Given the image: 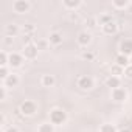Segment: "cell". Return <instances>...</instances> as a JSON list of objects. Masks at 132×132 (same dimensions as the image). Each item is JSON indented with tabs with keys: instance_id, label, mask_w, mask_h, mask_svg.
<instances>
[{
	"instance_id": "28",
	"label": "cell",
	"mask_w": 132,
	"mask_h": 132,
	"mask_svg": "<svg viewBox=\"0 0 132 132\" xmlns=\"http://www.w3.org/2000/svg\"><path fill=\"white\" fill-rule=\"evenodd\" d=\"M96 23H98V20H96V19H93V17H89V19L86 20V25H87L89 28H95V27H96Z\"/></svg>"
},
{
	"instance_id": "3",
	"label": "cell",
	"mask_w": 132,
	"mask_h": 132,
	"mask_svg": "<svg viewBox=\"0 0 132 132\" xmlns=\"http://www.w3.org/2000/svg\"><path fill=\"white\" fill-rule=\"evenodd\" d=\"M13 10L17 14H25L30 11V2H27V0H16L13 3Z\"/></svg>"
},
{
	"instance_id": "24",
	"label": "cell",
	"mask_w": 132,
	"mask_h": 132,
	"mask_svg": "<svg viewBox=\"0 0 132 132\" xmlns=\"http://www.w3.org/2000/svg\"><path fill=\"white\" fill-rule=\"evenodd\" d=\"M34 25H31V23H27L25 27H23V36H33V33H34Z\"/></svg>"
},
{
	"instance_id": "6",
	"label": "cell",
	"mask_w": 132,
	"mask_h": 132,
	"mask_svg": "<svg viewBox=\"0 0 132 132\" xmlns=\"http://www.w3.org/2000/svg\"><path fill=\"white\" fill-rule=\"evenodd\" d=\"M78 87L82 89V90H90V89H93V79L87 75L79 76L78 78Z\"/></svg>"
},
{
	"instance_id": "29",
	"label": "cell",
	"mask_w": 132,
	"mask_h": 132,
	"mask_svg": "<svg viewBox=\"0 0 132 132\" xmlns=\"http://www.w3.org/2000/svg\"><path fill=\"white\" fill-rule=\"evenodd\" d=\"M124 76L129 78V79H132V65H127V67L124 69Z\"/></svg>"
},
{
	"instance_id": "26",
	"label": "cell",
	"mask_w": 132,
	"mask_h": 132,
	"mask_svg": "<svg viewBox=\"0 0 132 132\" xmlns=\"http://www.w3.org/2000/svg\"><path fill=\"white\" fill-rule=\"evenodd\" d=\"M50 42L48 40H44V39H39V40H36V47L39 48V50H44V48H47V45H48Z\"/></svg>"
},
{
	"instance_id": "11",
	"label": "cell",
	"mask_w": 132,
	"mask_h": 132,
	"mask_svg": "<svg viewBox=\"0 0 132 132\" xmlns=\"http://www.w3.org/2000/svg\"><path fill=\"white\" fill-rule=\"evenodd\" d=\"M106 86H107V87H110L112 90H113V89H118V87L121 86V79H120L118 76L110 75V76L106 79Z\"/></svg>"
},
{
	"instance_id": "2",
	"label": "cell",
	"mask_w": 132,
	"mask_h": 132,
	"mask_svg": "<svg viewBox=\"0 0 132 132\" xmlns=\"http://www.w3.org/2000/svg\"><path fill=\"white\" fill-rule=\"evenodd\" d=\"M20 112H22V115H25V117H31V115H34V113L37 112V106H36L34 101L27 100V101H23V103L20 104Z\"/></svg>"
},
{
	"instance_id": "7",
	"label": "cell",
	"mask_w": 132,
	"mask_h": 132,
	"mask_svg": "<svg viewBox=\"0 0 132 132\" xmlns=\"http://www.w3.org/2000/svg\"><path fill=\"white\" fill-rule=\"evenodd\" d=\"M120 54H124L127 57L132 56V40L130 39H124L120 42Z\"/></svg>"
},
{
	"instance_id": "27",
	"label": "cell",
	"mask_w": 132,
	"mask_h": 132,
	"mask_svg": "<svg viewBox=\"0 0 132 132\" xmlns=\"http://www.w3.org/2000/svg\"><path fill=\"white\" fill-rule=\"evenodd\" d=\"M11 73H8V67H0V78H2L3 81L10 76Z\"/></svg>"
},
{
	"instance_id": "25",
	"label": "cell",
	"mask_w": 132,
	"mask_h": 132,
	"mask_svg": "<svg viewBox=\"0 0 132 132\" xmlns=\"http://www.w3.org/2000/svg\"><path fill=\"white\" fill-rule=\"evenodd\" d=\"M81 57L84 61H93L95 59V53H92V51H82L81 53Z\"/></svg>"
},
{
	"instance_id": "14",
	"label": "cell",
	"mask_w": 132,
	"mask_h": 132,
	"mask_svg": "<svg viewBox=\"0 0 132 132\" xmlns=\"http://www.w3.org/2000/svg\"><path fill=\"white\" fill-rule=\"evenodd\" d=\"M82 5V2L81 0H64V6L67 8V10H78L79 6Z\"/></svg>"
},
{
	"instance_id": "33",
	"label": "cell",
	"mask_w": 132,
	"mask_h": 132,
	"mask_svg": "<svg viewBox=\"0 0 132 132\" xmlns=\"http://www.w3.org/2000/svg\"><path fill=\"white\" fill-rule=\"evenodd\" d=\"M118 132H132V130H129V129H121V130H118Z\"/></svg>"
},
{
	"instance_id": "20",
	"label": "cell",
	"mask_w": 132,
	"mask_h": 132,
	"mask_svg": "<svg viewBox=\"0 0 132 132\" xmlns=\"http://www.w3.org/2000/svg\"><path fill=\"white\" fill-rule=\"evenodd\" d=\"M100 132H118L115 124H110V123H104L101 127H100Z\"/></svg>"
},
{
	"instance_id": "8",
	"label": "cell",
	"mask_w": 132,
	"mask_h": 132,
	"mask_svg": "<svg viewBox=\"0 0 132 132\" xmlns=\"http://www.w3.org/2000/svg\"><path fill=\"white\" fill-rule=\"evenodd\" d=\"M22 62H23V54H19V53H10V65L13 69H17V67H20L22 65Z\"/></svg>"
},
{
	"instance_id": "22",
	"label": "cell",
	"mask_w": 132,
	"mask_h": 132,
	"mask_svg": "<svg viewBox=\"0 0 132 132\" xmlns=\"http://www.w3.org/2000/svg\"><path fill=\"white\" fill-rule=\"evenodd\" d=\"M8 62H10V54L6 51H2L0 53V65H2V67H6Z\"/></svg>"
},
{
	"instance_id": "32",
	"label": "cell",
	"mask_w": 132,
	"mask_h": 132,
	"mask_svg": "<svg viewBox=\"0 0 132 132\" xmlns=\"http://www.w3.org/2000/svg\"><path fill=\"white\" fill-rule=\"evenodd\" d=\"M5 44H6V45H11V44H13V37L6 36V37H5Z\"/></svg>"
},
{
	"instance_id": "15",
	"label": "cell",
	"mask_w": 132,
	"mask_h": 132,
	"mask_svg": "<svg viewBox=\"0 0 132 132\" xmlns=\"http://www.w3.org/2000/svg\"><path fill=\"white\" fill-rule=\"evenodd\" d=\"M115 64H117V65H120V67H123V69H126L127 65H130L129 57H127V56H124V54H118V56L115 57Z\"/></svg>"
},
{
	"instance_id": "18",
	"label": "cell",
	"mask_w": 132,
	"mask_h": 132,
	"mask_svg": "<svg viewBox=\"0 0 132 132\" xmlns=\"http://www.w3.org/2000/svg\"><path fill=\"white\" fill-rule=\"evenodd\" d=\"M37 132H54V124L53 123H42L37 127Z\"/></svg>"
},
{
	"instance_id": "17",
	"label": "cell",
	"mask_w": 132,
	"mask_h": 132,
	"mask_svg": "<svg viewBox=\"0 0 132 132\" xmlns=\"http://www.w3.org/2000/svg\"><path fill=\"white\" fill-rule=\"evenodd\" d=\"M5 33H6V36L14 37V36L19 33V27H17L16 23H10V25H6V27H5Z\"/></svg>"
},
{
	"instance_id": "34",
	"label": "cell",
	"mask_w": 132,
	"mask_h": 132,
	"mask_svg": "<svg viewBox=\"0 0 132 132\" xmlns=\"http://www.w3.org/2000/svg\"><path fill=\"white\" fill-rule=\"evenodd\" d=\"M129 62H130V65H132V56H130V57H129Z\"/></svg>"
},
{
	"instance_id": "4",
	"label": "cell",
	"mask_w": 132,
	"mask_h": 132,
	"mask_svg": "<svg viewBox=\"0 0 132 132\" xmlns=\"http://www.w3.org/2000/svg\"><path fill=\"white\" fill-rule=\"evenodd\" d=\"M39 53V48L36 47V44H28L23 48V57L25 59H36Z\"/></svg>"
},
{
	"instance_id": "30",
	"label": "cell",
	"mask_w": 132,
	"mask_h": 132,
	"mask_svg": "<svg viewBox=\"0 0 132 132\" xmlns=\"http://www.w3.org/2000/svg\"><path fill=\"white\" fill-rule=\"evenodd\" d=\"M5 98H6V87L2 86L0 87V100H5Z\"/></svg>"
},
{
	"instance_id": "13",
	"label": "cell",
	"mask_w": 132,
	"mask_h": 132,
	"mask_svg": "<svg viewBox=\"0 0 132 132\" xmlns=\"http://www.w3.org/2000/svg\"><path fill=\"white\" fill-rule=\"evenodd\" d=\"M48 42L51 44V45H54V47H57V45H61L62 44V34L61 33H51L50 34V37H48Z\"/></svg>"
},
{
	"instance_id": "12",
	"label": "cell",
	"mask_w": 132,
	"mask_h": 132,
	"mask_svg": "<svg viewBox=\"0 0 132 132\" xmlns=\"http://www.w3.org/2000/svg\"><path fill=\"white\" fill-rule=\"evenodd\" d=\"M17 84H19V76H17L16 73H11V75L3 81V86H5L6 89H8V87H16Z\"/></svg>"
},
{
	"instance_id": "16",
	"label": "cell",
	"mask_w": 132,
	"mask_h": 132,
	"mask_svg": "<svg viewBox=\"0 0 132 132\" xmlns=\"http://www.w3.org/2000/svg\"><path fill=\"white\" fill-rule=\"evenodd\" d=\"M40 82H42V86H44V87H53V86H54V82H56V79H54V76H53V75H44V76H42V79H40Z\"/></svg>"
},
{
	"instance_id": "9",
	"label": "cell",
	"mask_w": 132,
	"mask_h": 132,
	"mask_svg": "<svg viewBox=\"0 0 132 132\" xmlns=\"http://www.w3.org/2000/svg\"><path fill=\"white\" fill-rule=\"evenodd\" d=\"M76 40H78V44H79L81 47H87V45L92 42V34H90L89 31H81V33L78 34Z\"/></svg>"
},
{
	"instance_id": "21",
	"label": "cell",
	"mask_w": 132,
	"mask_h": 132,
	"mask_svg": "<svg viewBox=\"0 0 132 132\" xmlns=\"http://www.w3.org/2000/svg\"><path fill=\"white\" fill-rule=\"evenodd\" d=\"M113 19H112V16L110 14H103V16H100V19H98V23L101 25V27H104L106 23H109V22H112Z\"/></svg>"
},
{
	"instance_id": "5",
	"label": "cell",
	"mask_w": 132,
	"mask_h": 132,
	"mask_svg": "<svg viewBox=\"0 0 132 132\" xmlns=\"http://www.w3.org/2000/svg\"><path fill=\"white\" fill-rule=\"evenodd\" d=\"M112 100H113L115 103H124V101L127 100V92H126V89H123V87L113 89V90H112Z\"/></svg>"
},
{
	"instance_id": "31",
	"label": "cell",
	"mask_w": 132,
	"mask_h": 132,
	"mask_svg": "<svg viewBox=\"0 0 132 132\" xmlns=\"http://www.w3.org/2000/svg\"><path fill=\"white\" fill-rule=\"evenodd\" d=\"M5 132H19V129H17L16 126H10V127L5 129Z\"/></svg>"
},
{
	"instance_id": "1",
	"label": "cell",
	"mask_w": 132,
	"mask_h": 132,
	"mask_svg": "<svg viewBox=\"0 0 132 132\" xmlns=\"http://www.w3.org/2000/svg\"><path fill=\"white\" fill-rule=\"evenodd\" d=\"M67 121V112L64 109H53L50 112V123H53L54 126H61Z\"/></svg>"
},
{
	"instance_id": "23",
	"label": "cell",
	"mask_w": 132,
	"mask_h": 132,
	"mask_svg": "<svg viewBox=\"0 0 132 132\" xmlns=\"http://www.w3.org/2000/svg\"><path fill=\"white\" fill-rule=\"evenodd\" d=\"M112 75L120 78V75H124V69L120 67V65H117V64H113V65H112Z\"/></svg>"
},
{
	"instance_id": "19",
	"label": "cell",
	"mask_w": 132,
	"mask_h": 132,
	"mask_svg": "<svg viewBox=\"0 0 132 132\" xmlns=\"http://www.w3.org/2000/svg\"><path fill=\"white\" fill-rule=\"evenodd\" d=\"M113 8H117V10H124V8H127L130 3L127 2V0H113Z\"/></svg>"
},
{
	"instance_id": "10",
	"label": "cell",
	"mask_w": 132,
	"mask_h": 132,
	"mask_svg": "<svg viewBox=\"0 0 132 132\" xmlns=\"http://www.w3.org/2000/svg\"><path fill=\"white\" fill-rule=\"evenodd\" d=\"M103 28V33L104 34H109V36H112V34H115L117 31H118V25H117V22L115 20H112V22H109V23H106L104 27H101Z\"/></svg>"
}]
</instances>
